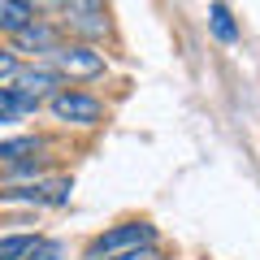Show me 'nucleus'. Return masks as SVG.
<instances>
[{
  "instance_id": "obj_15",
  "label": "nucleus",
  "mask_w": 260,
  "mask_h": 260,
  "mask_svg": "<svg viewBox=\"0 0 260 260\" xmlns=\"http://www.w3.org/2000/svg\"><path fill=\"white\" fill-rule=\"evenodd\" d=\"M104 260H156L152 247H139V251H121V256H104Z\"/></svg>"
},
{
  "instance_id": "obj_11",
  "label": "nucleus",
  "mask_w": 260,
  "mask_h": 260,
  "mask_svg": "<svg viewBox=\"0 0 260 260\" xmlns=\"http://www.w3.org/2000/svg\"><path fill=\"white\" fill-rule=\"evenodd\" d=\"M208 26H213V35L221 39V44H234V39H239V26H234L230 9H225L221 0H213V9H208Z\"/></svg>"
},
{
  "instance_id": "obj_16",
  "label": "nucleus",
  "mask_w": 260,
  "mask_h": 260,
  "mask_svg": "<svg viewBox=\"0 0 260 260\" xmlns=\"http://www.w3.org/2000/svg\"><path fill=\"white\" fill-rule=\"evenodd\" d=\"M26 5H30V9H35V5H48V0H26Z\"/></svg>"
},
{
  "instance_id": "obj_5",
  "label": "nucleus",
  "mask_w": 260,
  "mask_h": 260,
  "mask_svg": "<svg viewBox=\"0 0 260 260\" xmlns=\"http://www.w3.org/2000/svg\"><path fill=\"white\" fill-rule=\"evenodd\" d=\"M74 191L70 178H52V182H30V186H18V191H0V200H9V204H65Z\"/></svg>"
},
{
  "instance_id": "obj_7",
  "label": "nucleus",
  "mask_w": 260,
  "mask_h": 260,
  "mask_svg": "<svg viewBox=\"0 0 260 260\" xmlns=\"http://www.w3.org/2000/svg\"><path fill=\"white\" fill-rule=\"evenodd\" d=\"M13 44H18V52H52L56 44H61V35H56V26H48V22H30V26H22L18 35H13Z\"/></svg>"
},
{
  "instance_id": "obj_3",
  "label": "nucleus",
  "mask_w": 260,
  "mask_h": 260,
  "mask_svg": "<svg viewBox=\"0 0 260 260\" xmlns=\"http://www.w3.org/2000/svg\"><path fill=\"white\" fill-rule=\"evenodd\" d=\"M61 26L83 44H95L109 35V9L104 0H61Z\"/></svg>"
},
{
  "instance_id": "obj_14",
  "label": "nucleus",
  "mask_w": 260,
  "mask_h": 260,
  "mask_svg": "<svg viewBox=\"0 0 260 260\" xmlns=\"http://www.w3.org/2000/svg\"><path fill=\"white\" fill-rule=\"evenodd\" d=\"M22 65H18V52H13V48H0V78L5 74H18Z\"/></svg>"
},
{
  "instance_id": "obj_1",
  "label": "nucleus",
  "mask_w": 260,
  "mask_h": 260,
  "mask_svg": "<svg viewBox=\"0 0 260 260\" xmlns=\"http://www.w3.org/2000/svg\"><path fill=\"white\" fill-rule=\"evenodd\" d=\"M48 61H52V70L61 78H100L104 70H109L104 52L95 44H83V39H74V44H56L52 52H48Z\"/></svg>"
},
{
  "instance_id": "obj_13",
  "label": "nucleus",
  "mask_w": 260,
  "mask_h": 260,
  "mask_svg": "<svg viewBox=\"0 0 260 260\" xmlns=\"http://www.w3.org/2000/svg\"><path fill=\"white\" fill-rule=\"evenodd\" d=\"M26 260H65V247L56 239H35V247L26 251Z\"/></svg>"
},
{
  "instance_id": "obj_8",
  "label": "nucleus",
  "mask_w": 260,
  "mask_h": 260,
  "mask_svg": "<svg viewBox=\"0 0 260 260\" xmlns=\"http://www.w3.org/2000/svg\"><path fill=\"white\" fill-rule=\"evenodd\" d=\"M30 22H35V9L26 0H0V35H18Z\"/></svg>"
},
{
  "instance_id": "obj_2",
  "label": "nucleus",
  "mask_w": 260,
  "mask_h": 260,
  "mask_svg": "<svg viewBox=\"0 0 260 260\" xmlns=\"http://www.w3.org/2000/svg\"><path fill=\"white\" fill-rule=\"evenodd\" d=\"M156 243V230L148 221H121L113 230H104L100 239L87 243V260H104V256H121V251H139Z\"/></svg>"
},
{
  "instance_id": "obj_4",
  "label": "nucleus",
  "mask_w": 260,
  "mask_h": 260,
  "mask_svg": "<svg viewBox=\"0 0 260 260\" xmlns=\"http://www.w3.org/2000/svg\"><path fill=\"white\" fill-rule=\"evenodd\" d=\"M48 109H52V117L56 121H65V126H83V130H91V126H100L104 121V104L95 100V95H87V91H56L52 100H48Z\"/></svg>"
},
{
  "instance_id": "obj_12",
  "label": "nucleus",
  "mask_w": 260,
  "mask_h": 260,
  "mask_svg": "<svg viewBox=\"0 0 260 260\" xmlns=\"http://www.w3.org/2000/svg\"><path fill=\"white\" fill-rule=\"evenodd\" d=\"M30 247H35V234H9L0 239V260H26Z\"/></svg>"
},
{
  "instance_id": "obj_10",
  "label": "nucleus",
  "mask_w": 260,
  "mask_h": 260,
  "mask_svg": "<svg viewBox=\"0 0 260 260\" xmlns=\"http://www.w3.org/2000/svg\"><path fill=\"white\" fill-rule=\"evenodd\" d=\"M39 100H30L26 91H18V87H0V121H13L18 113H35Z\"/></svg>"
},
{
  "instance_id": "obj_6",
  "label": "nucleus",
  "mask_w": 260,
  "mask_h": 260,
  "mask_svg": "<svg viewBox=\"0 0 260 260\" xmlns=\"http://www.w3.org/2000/svg\"><path fill=\"white\" fill-rule=\"evenodd\" d=\"M18 91H26L30 100H52L56 91H65V78L56 74L52 65H26V70H18Z\"/></svg>"
},
{
  "instance_id": "obj_9",
  "label": "nucleus",
  "mask_w": 260,
  "mask_h": 260,
  "mask_svg": "<svg viewBox=\"0 0 260 260\" xmlns=\"http://www.w3.org/2000/svg\"><path fill=\"white\" fill-rule=\"evenodd\" d=\"M39 148H44V139H35V135L0 139V165H18V160H30V156H39Z\"/></svg>"
}]
</instances>
